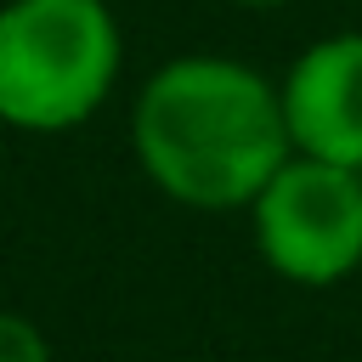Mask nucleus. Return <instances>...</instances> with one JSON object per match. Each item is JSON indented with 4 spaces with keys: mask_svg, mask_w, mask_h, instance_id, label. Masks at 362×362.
<instances>
[{
    "mask_svg": "<svg viewBox=\"0 0 362 362\" xmlns=\"http://www.w3.org/2000/svg\"><path fill=\"white\" fill-rule=\"evenodd\" d=\"M147 181L187 209H243L294 153L283 90L232 57L164 62L130 113Z\"/></svg>",
    "mask_w": 362,
    "mask_h": 362,
    "instance_id": "obj_1",
    "label": "nucleus"
},
{
    "mask_svg": "<svg viewBox=\"0 0 362 362\" xmlns=\"http://www.w3.org/2000/svg\"><path fill=\"white\" fill-rule=\"evenodd\" d=\"M119 23L107 0H6L0 6V119L34 136L85 124L119 74Z\"/></svg>",
    "mask_w": 362,
    "mask_h": 362,
    "instance_id": "obj_2",
    "label": "nucleus"
},
{
    "mask_svg": "<svg viewBox=\"0 0 362 362\" xmlns=\"http://www.w3.org/2000/svg\"><path fill=\"white\" fill-rule=\"evenodd\" d=\"M249 215L260 260L288 283L322 288L362 266V170L288 153Z\"/></svg>",
    "mask_w": 362,
    "mask_h": 362,
    "instance_id": "obj_3",
    "label": "nucleus"
},
{
    "mask_svg": "<svg viewBox=\"0 0 362 362\" xmlns=\"http://www.w3.org/2000/svg\"><path fill=\"white\" fill-rule=\"evenodd\" d=\"M277 90L294 153L362 170V34L305 45Z\"/></svg>",
    "mask_w": 362,
    "mask_h": 362,
    "instance_id": "obj_4",
    "label": "nucleus"
},
{
    "mask_svg": "<svg viewBox=\"0 0 362 362\" xmlns=\"http://www.w3.org/2000/svg\"><path fill=\"white\" fill-rule=\"evenodd\" d=\"M0 362H51V345L28 317L0 311Z\"/></svg>",
    "mask_w": 362,
    "mask_h": 362,
    "instance_id": "obj_5",
    "label": "nucleus"
},
{
    "mask_svg": "<svg viewBox=\"0 0 362 362\" xmlns=\"http://www.w3.org/2000/svg\"><path fill=\"white\" fill-rule=\"evenodd\" d=\"M238 6H277V0H238Z\"/></svg>",
    "mask_w": 362,
    "mask_h": 362,
    "instance_id": "obj_6",
    "label": "nucleus"
}]
</instances>
